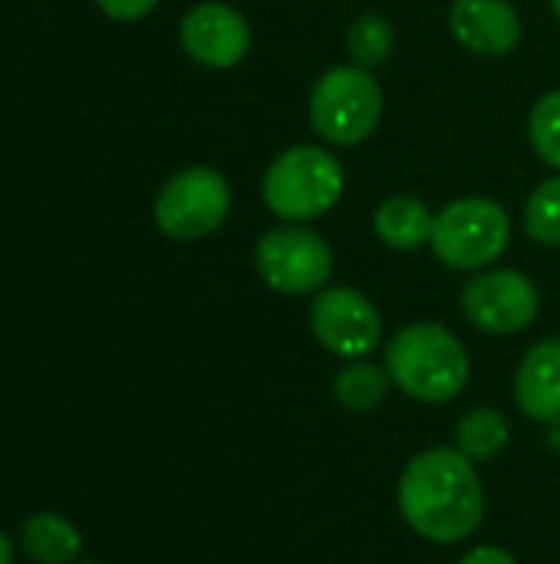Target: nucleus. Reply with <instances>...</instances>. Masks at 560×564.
<instances>
[{"mask_svg":"<svg viewBox=\"0 0 560 564\" xmlns=\"http://www.w3.org/2000/svg\"><path fill=\"white\" fill-rule=\"evenodd\" d=\"M314 337L337 357L360 360L380 344L383 324L373 301L356 288H327L310 307Z\"/></svg>","mask_w":560,"mask_h":564,"instance_id":"obj_9","label":"nucleus"},{"mask_svg":"<svg viewBox=\"0 0 560 564\" xmlns=\"http://www.w3.org/2000/svg\"><path fill=\"white\" fill-rule=\"evenodd\" d=\"M20 545L36 564H73L83 552L79 532L56 512H40L26 519Z\"/></svg>","mask_w":560,"mask_h":564,"instance_id":"obj_14","label":"nucleus"},{"mask_svg":"<svg viewBox=\"0 0 560 564\" xmlns=\"http://www.w3.org/2000/svg\"><path fill=\"white\" fill-rule=\"evenodd\" d=\"M541 307L531 278L512 268H492L472 278L462 291L465 317L485 334H521L535 324Z\"/></svg>","mask_w":560,"mask_h":564,"instance_id":"obj_8","label":"nucleus"},{"mask_svg":"<svg viewBox=\"0 0 560 564\" xmlns=\"http://www.w3.org/2000/svg\"><path fill=\"white\" fill-rule=\"evenodd\" d=\"M455 443L459 453L469 456L472 463H492L505 453L508 446V420L495 406H479L469 410L459 426H455Z\"/></svg>","mask_w":560,"mask_h":564,"instance_id":"obj_15","label":"nucleus"},{"mask_svg":"<svg viewBox=\"0 0 560 564\" xmlns=\"http://www.w3.org/2000/svg\"><path fill=\"white\" fill-rule=\"evenodd\" d=\"M343 185L347 175L333 152L320 145H290L264 172L261 195L277 218L300 225L323 218L343 198Z\"/></svg>","mask_w":560,"mask_h":564,"instance_id":"obj_3","label":"nucleus"},{"mask_svg":"<svg viewBox=\"0 0 560 564\" xmlns=\"http://www.w3.org/2000/svg\"><path fill=\"white\" fill-rule=\"evenodd\" d=\"M13 562V542H10V535L7 532H0V564H10Z\"/></svg>","mask_w":560,"mask_h":564,"instance_id":"obj_22","label":"nucleus"},{"mask_svg":"<svg viewBox=\"0 0 560 564\" xmlns=\"http://www.w3.org/2000/svg\"><path fill=\"white\" fill-rule=\"evenodd\" d=\"M528 135L531 145L538 149V155L560 169V89L541 96L528 116Z\"/></svg>","mask_w":560,"mask_h":564,"instance_id":"obj_19","label":"nucleus"},{"mask_svg":"<svg viewBox=\"0 0 560 564\" xmlns=\"http://www.w3.org/2000/svg\"><path fill=\"white\" fill-rule=\"evenodd\" d=\"M452 36L479 56H508L521 43V17L508 0H452Z\"/></svg>","mask_w":560,"mask_h":564,"instance_id":"obj_11","label":"nucleus"},{"mask_svg":"<svg viewBox=\"0 0 560 564\" xmlns=\"http://www.w3.org/2000/svg\"><path fill=\"white\" fill-rule=\"evenodd\" d=\"M399 512L426 542L452 545L469 539L485 516V492L472 459L449 446L419 453L403 469Z\"/></svg>","mask_w":560,"mask_h":564,"instance_id":"obj_1","label":"nucleus"},{"mask_svg":"<svg viewBox=\"0 0 560 564\" xmlns=\"http://www.w3.org/2000/svg\"><path fill=\"white\" fill-rule=\"evenodd\" d=\"M515 400L525 416L560 423V337H548L525 354L515 377Z\"/></svg>","mask_w":560,"mask_h":564,"instance_id":"obj_12","label":"nucleus"},{"mask_svg":"<svg viewBox=\"0 0 560 564\" xmlns=\"http://www.w3.org/2000/svg\"><path fill=\"white\" fill-rule=\"evenodd\" d=\"M182 46L185 53L211 69L238 66L251 50L248 20L228 3H198L182 17Z\"/></svg>","mask_w":560,"mask_h":564,"instance_id":"obj_10","label":"nucleus"},{"mask_svg":"<svg viewBox=\"0 0 560 564\" xmlns=\"http://www.w3.org/2000/svg\"><path fill=\"white\" fill-rule=\"evenodd\" d=\"M389 373L380 370L376 364H366V360H353L347 364L337 380H333V393L340 400V406L353 410V413H370L376 410L386 393H389Z\"/></svg>","mask_w":560,"mask_h":564,"instance_id":"obj_16","label":"nucleus"},{"mask_svg":"<svg viewBox=\"0 0 560 564\" xmlns=\"http://www.w3.org/2000/svg\"><path fill=\"white\" fill-rule=\"evenodd\" d=\"M512 241L508 212L482 195L449 202L432 221V254L455 271H479L495 264Z\"/></svg>","mask_w":560,"mask_h":564,"instance_id":"obj_4","label":"nucleus"},{"mask_svg":"<svg viewBox=\"0 0 560 564\" xmlns=\"http://www.w3.org/2000/svg\"><path fill=\"white\" fill-rule=\"evenodd\" d=\"M86 564H96V562H86Z\"/></svg>","mask_w":560,"mask_h":564,"instance_id":"obj_24","label":"nucleus"},{"mask_svg":"<svg viewBox=\"0 0 560 564\" xmlns=\"http://www.w3.org/2000/svg\"><path fill=\"white\" fill-rule=\"evenodd\" d=\"M383 116V89L363 66L327 69L310 93V126L330 145H360Z\"/></svg>","mask_w":560,"mask_h":564,"instance_id":"obj_5","label":"nucleus"},{"mask_svg":"<svg viewBox=\"0 0 560 564\" xmlns=\"http://www.w3.org/2000/svg\"><path fill=\"white\" fill-rule=\"evenodd\" d=\"M389 380L419 403L455 400L469 377V350L442 324H409L386 347Z\"/></svg>","mask_w":560,"mask_h":564,"instance_id":"obj_2","label":"nucleus"},{"mask_svg":"<svg viewBox=\"0 0 560 564\" xmlns=\"http://www.w3.org/2000/svg\"><path fill=\"white\" fill-rule=\"evenodd\" d=\"M102 13H109L112 20H139L145 17L158 0H96Z\"/></svg>","mask_w":560,"mask_h":564,"instance_id":"obj_20","label":"nucleus"},{"mask_svg":"<svg viewBox=\"0 0 560 564\" xmlns=\"http://www.w3.org/2000/svg\"><path fill=\"white\" fill-rule=\"evenodd\" d=\"M432 221H436V215L429 212V205L419 195H393L373 215V228H376L380 241L393 251L422 248L432 238Z\"/></svg>","mask_w":560,"mask_h":564,"instance_id":"obj_13","label":"nucleus"},{"mask_svg":"<svg viewBox=\"0 0 560 564\" xmlns=\"http://www.w3.org/2000/svg\"><path fill=\"white\" fill-rule=\"evenodd\" d=\"M393 43H396L393 23L386 17H380V13H363L347 30L350 59H353V66H363V69H373V66L386 63L389 53H393Z\"/></svg>","mask_w":560,"mask_h":564,"instance_id":"obj_17","label":"nucleus"},{"mask_svg":"<svg viewBox=\"0 0 560 564\" xmlns=\"http://www.w3.org/2000/svg\"><path fill=\"white\" fill-rule=\"evenodd\" d=\"M551 10L558 13V20H560V0H551Z\"/></svg>","mask_w":560,"mask_h":564,"instance_id":"obj_23","label":"nucleus"},{"mask_svg":"<svg viewBox=\"0 0 560 564\" xmlns=\"http://www.w3.org/2000/svg\"><path fill=\"white\" fill-rule=\"evenodd\" d=\"M525 231L538 245H560V175L541 182L525 202Z\"/></svg>","mask_w":560,"mask_h":564,"instance_id":"obj_18","label":"nucleus"},{"mask_svg":"<svg viewBox=\"0 0 560 564\" xmlns=\"http://www.w3.org/2000/svg\"><path fill=\"white\" fill-rule=\"evenodd\" d=\"M459 564H515V558L505 552V549H495V545H485V549H475L469 552Z\"/></svg>","mask_w":560,"mask_h":564,"instance_id":"obj_21","label":"nucleus"},{"mask_svg":"<svg viewBox=\"0 0 560 564\" xmlns=\"http://www.w3.org/2000/svg\"><path fill=\"white\" fill-rule=\"evenodd\" d=\"M254 268L277 294H314L333 274V251L317 231L287 221L261 235Z\"/></svg>","mask_w":560,"mask_h":564,"instance_id":"obj_7","label":"nucleus"},{"mask_svg":"<svg viewBox=\"0 0 560 564\" xmlns=\"http://www.w3.org/2000/svg\"><path fill=\"white\" fill-rule=\"evenodd\" d=\"M231 212V188L218 169L195 165L172 175L155 198V225L175 241L215 235Z\"/></svg>","mask_w":560,"mask_h":564,"instance_id":"obj_6","label":"nucleus"}]
</instances>
